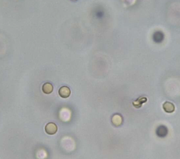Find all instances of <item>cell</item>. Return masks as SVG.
Returning <instances> with one entry per match:
<instances>
[{
	"label": "cell",
	"instance_id": "obj_5",
	"mask_svg": "<svg viewBox=\"0 0 180 159\" xmlns=\"http://www.w3.org/2000/svg\"><path fill=\"white\" fill-rule=\"evenodd\" d=\"M53 86L49 83H45L42 86V91L46 94H51L53 92Z\"/></svg>",
	"mask_w": 180,
	"mask_h": 159
},
{
	"label": "cell",
	"instance_id": "obj_1",
	"mask_svg": "<svg viewBox=\"0 0 180 159\" xmlns=\"http://www.w3.org/2000/svg\"><path fill=\"white\" fill-rule=\"evenodd\" d=\"M45 130L47 134L53 135L57 132V127L56 124H54L53 123H49L46 125Z\"/></svg>",
	"mask_w": 180,
	"mask_h": 159
},
{
	"label": "cell",
	"instance_id": "obj_2",
	"mask_svg": "<svg viewBox=\"0 0 180 159\" xmlns=\"http://www.w3.org/2000/svg\"><path fill=\"white\" fill-rule=\"evenodd\" d=\"M71 94L70 88L67 86H63L59 90V94L63 98H68Z\"/></svg>",
	"mask_w": 180,
	"mask_h": 159
},
{
	"label": "cell",
	"instance_id": "obj_7",
	"mask_svg": "<svg viewBox=\"0 0 180 159\" xmlns=\"http://www.w3.org/2000/svg\"><path fill=\"white\" fill-rule=\"evenodd\" d=\"M112 122L113 124H114L115 126H118L121 125L122 124V117L120 115H115L112 117Z\"/></svg>",
	"mask_w": 180,
	"mask_h": 159
},
{
	"label": "cell",
	"instance_id": "obj_3",
	"mask_svg": "<svg viewBox=\"0 0 180 159\" xmlns=\"http://www.w3.org/2000/svg\"><path fill=\"white\" fill-rule=\"evenodd\" d=\"M164 39V34L161 31H156L153 34V39L156 43H161Z\"/></svg>",
	"mask_w": 180,
	"mask_h": 159
},
{
	"label": "cell",
	"instance_id": "obj_6",
	"mask_svg": "<svg viewBox=\"0 0 180 159\" xmlns=\"http://www.w3.org/2000/svg\"><path fill=\"white\" fill-rule=\"evenodd\" d=\"M147 101V99L145 97H140L139 98L138 100H136V101L133 102V105L136 108H140L141 107V106L142 105V104L145 102H146Z\"/></svg>",
	"mask_w": 180,
	"mask_h": 159
},
{
	"label": "cell",
	"instance_id": "obj_8",
	"mask_svg": "<svg viewBox=\"0 0 180 159\" xmlns=\"http://www.w3.org/2000/svg\"><path fill=\"white\" fill-rule=\"evenodd\" d=\"M156 133L159 137H164L167 134V129L165 126H161L158 128Z\"/></svg>",
	"mask_w": 180,
	"mask_h": 159
},
{
	"label": "cell",
	"instance_id": "obj_4",
	"mask_svg": "<svg viewBox=\"0 0 180 159\" xmlns=\"http://www.w3.org/2000/svg\"><path fill=\"white\" fill-rule=\"evenodd\" d=\"M163 109L167 113H173L175 109L174 105L169 102H166L164 103Z\"/></svg>",
	"mask_w": 180,
	"mask_h": 159
}]
</instances>
